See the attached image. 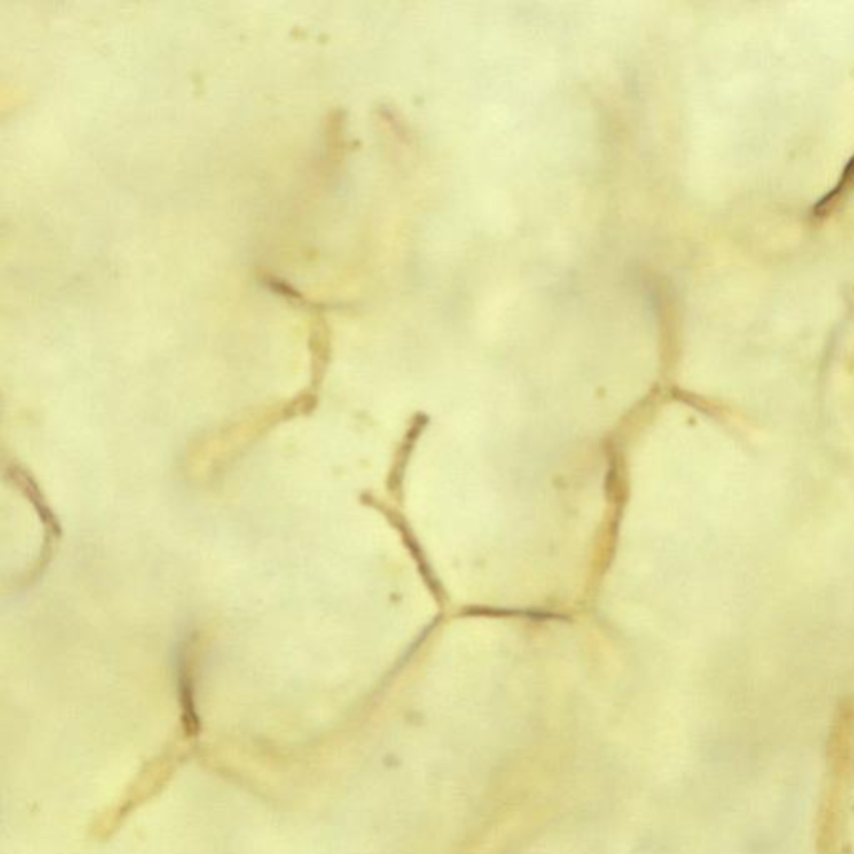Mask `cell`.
Here are the masks:
<instances>
[{
  "instance_id": "obj_1",
  "label": "cell",
  "mask_w": 854,
  "mask_h": 854,
  "mask_svg": "<svg viewBox=\"0 0 854 854\" xmlns=\"http://www.w3.org/2000/svg\"><path fill=\"white\" fill-rule=\"evenodd\" d=\"M853 183L854 159L851 161V162H850V166L846 168V170H844V176H842V179H841L840 184L836 185V189H834V191H833L829 196L825 197V199H823V200L818 204V208H816L818 215H823V212L829 210V208H831V206L836 202V197L840 196V194H842L846 189H850V185H851Z\"/></svg>"
}]
</instances>
